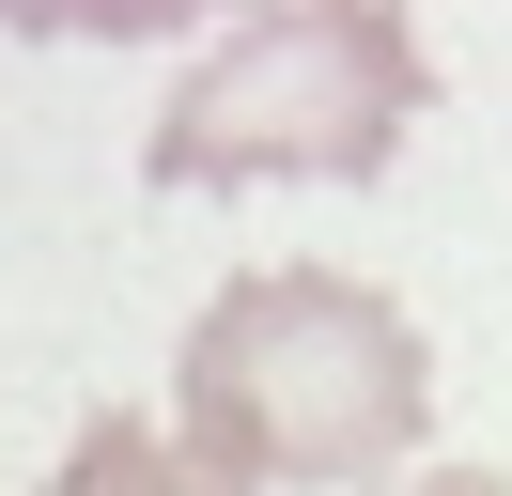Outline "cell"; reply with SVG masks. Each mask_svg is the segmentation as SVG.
I'll use <instances>...</instances> for the list:
<instances>
[{
    "label": "cell",
    "instance_id": "cell-2",
    "mask_svg": "<svg viewBox=\"0 0 512 496\" xmlns=\"http://www.w3.org/2000/svg\"><path fill=\"white\" fill-rule=\"evenodd\" d=\"M435 109L404 0H264L218 62L156 109V186H373Z\"/></svg>",
    "mask_w": 512,
    "mask_h": 496
},
{
    "label": "cell",
    "instance_id": "cell-1",
    "mask_svg": "<svg viewBox=\"0 0 512 496\" xmlns=\"http://www.w3.org/2000/svg\"><path fill=\"white\" fill-rule=\"evenodd\" d=\"M187 465L218 481H373L435 434V372H419V326L373 295V279H233L187 326Z\"/></svg>",
    "mask_w": 512,
    "mask_h": 496
},
{
    "label": "cell",
    "instance_id": "cell-3",
    "mask_svg": "<svg viewBox=\"0 0 512 496\" xmlns=\"http://www.w3.org/2000/svg\"><path fill=\"white\" fill-rule=\"evenodd\" d=\"M202 0H0V31H32V47H78V31H187Z\"/></svg>",
    "mask_w": 512,
    "mask_h": 496
}]
</instances>
